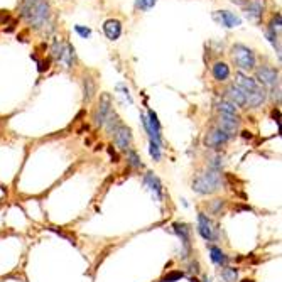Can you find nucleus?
<instances>
[{"label":"nucleus","instance_id":"f257e3e1","mask_svg":"<svg viewBox=\"0 0 282 282\" xmlns=\"http://www.w3.org/2000/svg\"><path fill=\"white\" fill-rule=\"evenodd\" d=\"M20 15L26 19L27 24L39 29V27L46 26L51 19V5H49L48 0H24Z\"/></svg>","mask_w":282,"mask_h":282},{"label":"nucleus","instance_id":"f03ea898","mask_svg":"<svg viewBox=\"0 0 282 282\" xmlns=\"http://www.w3.org/2000/svg\"><path fill=\"white\" fill-rule=\"evenodd\" d=\"M223 186V181H222V174L218 171H212L208 169L206 173L198 176V178L193 181V190L200 195H213L217 193L220 187Z\"/></svg>","mask_w":282,"mask_h":282},{"label":"nucleus","instance_id":"7ed1b4c3","mask_svg":"<svg viewBox=\"0 0 282 282\" xmlns=\"http://www.w3.org/2000/svg\"><path fill=\"white\" fill-rule=\"evenodd\" d=\"M231 51H233V61L240 69L255 68V56H253V53L247 46H243V44H235Z\"/></svg>","mask_w":282,"mask_h":282},{"label":"nucleus","instance_id":"20e7f679","mask_svg":"<svg viewBox=\"0 0 282 282\" xmlns=\"http://www.w3.org/2000/svg\"><path fill=\"white\" fill-rule=\"evenodd\" d=\"M173 230H174V233L179 237V240L182 243L181 258H187L191 253V226L187 223L176 222L173 223Z\"/></svg>","mask_w":282,"mask_h":282},{"label":"nucleus","instance_id":"39448f33","mask_svg":"<svg viewBox=\"0 0 282 282\" xmlns=\"http://www.w3.org/2000/svg\"><path fill=\"white\" fill-rule=\"evenodd\" d=\"M110 112H112V98H110L108 93H103L100 97V102H98L95 113H93V122H95V125L103 127Z\"/></svg>","mask_w":282,"mask_h":282},{"label":"nucleus","instance_id":"423d86ee","mask_svg":"<svg viewBox=\"0 0 282 282\" xmlns=\"http://www.w3.org/2000/svg\"><path fill=\"white\" fill-rule=\"evenodd\" d=\"M198 233L201 235V239L203 240H206V242H213V240H217L218 237H217V228L213 226L212 223V220H209V217L206 213H198Z\"/></svg>","mask_w":282,"mask_h":282},{"label":"nucleus","instance_id":"0eeeda50","mask_svg":"<svg viewBox=\"0 0 282 282\" xmlns=\"http://www.w3.org/2000/svg\"><path fill=\"white\" fill-rule=\"evenodd\" d=\"M142 182H144V186H146L147 190L152 193L154 198H156L157 201H162V198H164L162 182H161V179H159L156 174H152V173L144 174V179H142Z\"/></svg>","mask_w":282,"mask_h":282},{"label":"nucleus","instance_id":"6e6552de","mask_svg":"<svg viewBox=\"0 0 282 282\" xmlns=\"http://www.w3.org/2000/svg\"><path fill=\"white\" fill-rule=\"evenodd\" d=\"M231 139V135L228 134V132L222 130L218 127V129H213L209 134L206 135V139H204V144H206L208 147H213V149H218L225 146L226 142H228Z\"/></svg>","mask_w":282,"mask_h":282},{"label":"nucleus","instance_id":"1a4fd4ad","mask_svg":"<svg viewBox=\"0 0 282 282\" xmlns=\"http://www.w3.org/2000/svg\"><path fill=\"white\" fill-rule=\"evenodd\" d=\"M257 80L262 83L264 86L275 88V85L279 83V75L277 71L270 66H262L261 69H257Z\"/></svg>","mask_w":282,"mask_h":282},{"label":"nucleus","instance_id":"9d476101","mask_svg":"<svg viewBox=\"0 0 282 282\" xmlns=\"http://www.w3.org/2000/svg\"><path fill=\"white\" fill-rule=\"evenodd\" d=\"M113 135H115V146H117L120 151H129V149H130V142H132V130H130V127H127V125L122 124Z\"/></svg>","mask_w":282,"mask_h":282},{"label":"nucleus","instance_id":"9b49d317","mask_svg":"<svg viewBox=\"0 0 282 282\" xmlns=\"http://www.w3.org/2000/svg\"><path fill=\"white\" fill-rule=\"evenodd\" d=\"M239 125H240V120L237 115H222L218 122V127L225 132H228L230 135H233L239 132Z\"/></svg>","mask_w":282,"mask_h":282},{"label":"nucleus","instance_id":"f8f14e48","mask_svg":"<svg viewBox=\"0 0 282 282\" xmlns=\"http://www.w3.org/2000/svg\"><path fill=\"white\" fill-rule=\"evenodd\" d=\"M226 95H228V98L231 100V103L235 105V107H245V105H247L245 91H243L240 86L230 85L228 88H226Z\"/></svg>","mask_w":282,"mask_h":282},{"label":"nucleus","instance_id":"ddd939ff","mask_svg":"<svg viewBox=\"0 0 282 282\" xmlns=\"http://www.w3.org/2000/svg\"><path fill=\"white\" fill-rule=\"evenodd\" d=\"M103 32H105V36H107L110 41L119 39L120 34H122V24H120V20H117V19H108L103 24Z\"/></svg>","mask_w":282,"mask_h":282},{"label":"nucleus","instance_id":"4468645a","mask_svg":"<svg viewBox=\"0 0 282 282\" xmlns=\"http://www.w3.org/2000/svg\"><path fill=\"white\" fill-rule=\"evenodd\" d=\"M237 86H240L243 91H245V97H247V93H252V91H257L258 88V83L250 78V76H245L243 73H237Z\"/></svg>","mask_w":282,"mask_h":282},{"label":"nucleus","instance_id":"2eb2a0df","mask_svg":"<svg viewBox=\"0 0 282 282\" xmlns=\"http://www.w3.org/2000/svg\"><path fill=\"white\" fill-rule=\"evenodd\" d=\"M209 258H212V262L215 265H218V267H222V269L226 267L230 262L228 255H226L222 248L217 247V245H209Z\"/></svg>","mask_w":282,"mask_h":282},{"label":"nucleus","instance_id":"dca6fc26","mask_svg":"<svg viewBox=\"0 0 282 282\" xmlns=\"http://www.w3.org/2000/svg\"><path fill=\"white\" fill-rule=\"evenodd\" d=\"M215 19H218L225 27H237V26H240V22H242L235 14L228 12V10H220V12L215 14Z\"/></svg>","mask_w":282,"mask_h":282},{"label":"nucleus","instance_id":"f3484780","mask_svg":"<svg viewBox=\"0 0 282 282\" xmlns=\"http://www.w3.org/2000/svg\"><path fill=\"white\" fill-rule=\"evenodd\" d=\"M265 98H267V93H265L264 88H258L257 91L247 93V105L250 108H257L265 102Z\"/></svg>","mask_w":282,"mask_h":282},{"label":"nucleus","instance_id":"a211bd4d","mask_svg":"<svg viewBox=\"0 0 282 282\" xmlns=\"http://www.w3.org/2000/svg\"><path fill=\"white\" fill-rule=\"evenodd\" d=\"M122 125V120H120V117L115 112H110L108 113V117H107V120H105V129H107V132L110 135H113L115 132H117V129Z\"/></svg>","mask_w":282,"mask_h":282},{"label":"nucleus","instance_id":"6ab92c4d","mask_svg":"<svg viewBox=\"0 0 282 282\" xmlns=\"http://www.w3.org/2000/svg\"><path fill=\"white\" fill-rule=\"evenodd\" d=\"M59 61H63L66 66H71L75 61V48L71 46L69 42H66L63 49H61V54H59Z\"/></svg>","mask_w":282,"mask_h":282},{"label":"nucleus","instance_id":"aec40b11","mask_svg":"<svg viewBox=\"0 0 282 282\" xmlns=\"http://www.w3.org/2000/svg\"><path fill=\"white\" fill-rule=\"evenodd\" d=\"M213 76L217 81H225L230 76V68L225 63H217L213 66Z\"/></svg>","mask_w":282,"mask_h":282},{"label":"nucleus","instance_id":"412c9836","mask_svg":"<svg viewBox=\"0 0 282 282\" xmlns=\"http://www.w3.org/2000/svg\"><path fill=\"white\" fill-rule=\"evenodd\" d=\"M262 10H264V7H262L261 2H250L247 5V17L258 20L262 17Z\"/></svg>","mask_w":282,"mask_h":282},{"label":"nucleus","instance_id":"4be33fe9","mask_svg":"<svg viewBox=\"0 0 282 282\" xmlns=\"http://www.w3.org/2000/svg\"><path fill=\"white\" fill-rule=\"evenodd\" d=\"M220 277L223 282H237L239 280V269L235 267H223L220 272Z\"/></svg>","mask_w":282,"mask_h":282},{"label":"nucleus","instance_id":"5701e85b","mask_svg":"<svg viewBox=\"0 0 282 282\" xmlns=\"http://www.w3.org/2000/svg\"><path fill=\"white\" fill-rule=\"evenodd\" d=\"M125 152H127V161H129L130 168H134V169L142 168V161H140L139 154H137L135 151H132V149H129V151H125Z\"/></svg>","mask_w":282,"mask_h":282},{"label":"nucleus","instance_id":"b1692460","mask_svg":"<svg viewBox=\"0 0 282 282\" xmlns=\"http://www.w3.org/2000/svg\"><path fill=\"white\" fill-rule=\"evenodd\" d=\"M218 110L222 115H237V107L231 102L222 100L218 103Z\"/></svg>","mask_w":282,"mask_h":282},{"label":"nucleus","instance_id":"393cba45","mask_svg":"<svg viewBox=\"0 0 282 282\" xmlns=\"http://www.w3.org/2000/svg\"><path fill=\"white\" fill-rule=\"evenodd\" d=\"M149 154H151V157L154 161H161L162 157V152H161V144L154 142V140H149Z\"/></svg>","mask_w":282,"mask_h":282},{"label":"nucleus","instance_id":"a878e982","mask_svg":"<svg viewBox=\"0 0 282 282\" xmlns=\"http://www.w3.org/2000/svg\"><path fill=\"white\" fill-rule=\"evenodd\" d=\"M95 93V83L91 78H85V102H90Z\"/></svg>","mask_w":282,"mask_h":282},{"label":"nucleus","instance_id":"bb28decb","mask_svg":"<svg viewBox=\"0 0 282 282\" xmlns=\"http://www.w3.org/2000/svg\"><path fill=\"white\" fill-rule=\"evenodd\" d=\"M209 169L212 171H218V173H222L223 169V156L222 154H218V156H215L212 161H209Z\"/></svg>","mask_w":282,"mask_h":282},{"label":"nucleus","instance_id":"cd10ccee","mask_svg":"<svg viewBox=\"0 0 282 282\" xmlns=\"http://www.w3.org/2000/svg\"><path fill=\"white\" fill-rule=\"evenodd\" d=\"M184 277V272L182 270H173V272H169L168 275L164 277V282H176Z\"/></svg>","mask_w":282,"mask_h":282},{"label":"nucleus","instance_id":"c85d7f7f","mask_svg":"<svg viewBox=\"0 0 282 282\" xmlns=\"http://www.w3.org/2000/svg\"><path fill=\"white\" fill-rule=\"evenodd\" d=\"M157 0H135V5L142 10H151L156 5Z\"/></svg>","mask_w":282,"mask_h":282},{"label":"nucleus","instance_id":"c756f323","mask_svg":"<svg viewBox=\"0 0 282 282\" xmlns=\"http://www.w3.org/2000/svg\"><path fill=\"white\" fill-rule=\"evenodd\" d=\"M280 26H282V17H280V14H277L272 19V22H270V29L269 31H272V32H275V34H279V32H280Z\"/></svg>","mask_w":282,"mask_h":282},{"label":"nucleus","instance_id":"7c9ffc66","mask_svg":"<svg viewBox=\"0 0 282 282\" xmlns=\"http://www.w3.org/2000/svg\"><path fill=\"white\" fill-rule=\"evenodd\" d=\"M223 206H225L223 200H215V201H212V206H209V209H212L213 215H220V213H222Z\"/></svg>","mask_w":282,"mask_h":282},{"label":"nucleus","instance_id":"2f4dec72","mask_svg":"<svg viewBox=\"0 0 282 282\" xmlns=\"http://www.w3.org/2000/svg\"><path fill=\"white\" fill-rule=\"evenodd\" d=\"M267 37H269V41L270 42H272V46L275 48V49H277V53L280 54V46H279V34H275V32H272V31H269L267 32Z\"/></svg>","mask_w":282,"mask_h":282},{"label":"nucleus","instance_id":"473e14b6","mask_svg":"<svg viewBox=\"0 0 282 282\" xmlns=\"http://www.w3.org/2000/svg\"><path fill=\"white\" fill-rule=\"evenodd\" d=\"M187 272L196 275L198 272H200V262H198V261H191L190 264H187Z\"/></svg>","mask_w":282,"mask_h":282},{"label":"nucleus","instance_id":"72a5a7b5","mask_svg":"<svg viewBox=\"0 0 282 282\" xmlns=\"http://www.w3.org/2000/svg\"><path fill=\"white\" fill-rule=\"evenodd\" d=\"M75 29H76V32H78V34H80L81 37H90V34H91V31L88 29V27H81V26H76Z\"/></svg>","mask_w":282,"mask_h":282},{"label":"nucleus","instance_id":"f704fd0d","mask_svg":"<svg viewBox=\"0 0 282 282\" xmlns=\"http://www.w3.org/2000/svg\"><path fill=\"white\" fill-rule=\"evenodd\" d=\"M108 154H110V157H112V161H113V162H119V161H120V159H119V154L115 152L113 146H108Z\"/></svg>","mask_w":282,"mask_h":282},{"label":"nucleus","instance_id":"c9c22d12","mask_svg":"<svg viewBox=\"0 0 282 282\" xmlns=\"http://www.w3.org/2000/svg\"><path fill=\"white\" fill-rule=\"evenodd\" d=\"M272 119L277 122V125H280V112H279V108H275L272 112Z\"/></svg>","mask_w":282,"mask_h":282},{"label":"nucleus","instance_id":"e433bc0d","mask_svg":"<svg viewBox=\"0 0 282 282\" xmlns=\"http://www.w3.org/2000/svg\"><path fill=\"white\" fill-rule=\"evenodd\" d=\"M237 209H239V212H252V208L247 206V204H240V206L237 208Z\"/></svg>","mask_w":282,"mask_h":282},{"label":"nucleus","instance_id":"4c0bfd02","mask_svg":"<svg viewBox=\"0 0 282 282\" xmlns=\"http://www.w3.org/2000/svg\"><path fill=\"white\" fill-rule=\"evenodd\" d=\"M242 137H243V139H252V134H250V132H242Z\"/></svg>","mask_w":282,"mask_h":282},{"label":"nucleus","instance_id":"58836bf2","mask_svg":"<svg viewBox=\"0 0 282 282\" xmlns=\"http://www.w3.org/2000/svg\"><path fill=\"white\" fill-rule=\"evenodd\" d=\"M200 282H213V280H212V279H209V277H208V275H204V277H203V279H201Z\"/></svg>","mask_w":282,"mask_h":282},{"label":"nucleus","instance_id":"ea45409f","mask_svg":"<svg viewBox=\"0 0 282 282\" xmlns=\"http://www.w3.org/2000/svg\"><path fill=\"white\" fill-rule=\"evenodd\" d=\"M240 282H253L252 279H243V280H240Z\"/></svg>","mask_w":282,"mask_h":282},{"label":"nucleus","instance_id":"a19ab883","mask_svg":"<svg viewBox=\"0 0 282 282\" xmlns=\"http://www.w3.org/2000/svg\"><path fill=\"white\" fill-rule=\"evenodd\" d=\"M233 2H237V4H243V0H233Z\"/></svg>","mask_w":282,"mask_h":282},{"label":"nucleus","instance_id":"79ce46f5","mask_svg":"<svg viewBox=\"0 0 282 282\" xmlns=\"http://www.w3.org/2000/svg\"><path fill=\"white\" fill-rule=\"evenodd\" d=\"M191 282H200V280H198L196 277H193V279H191Z\"/></svg>","mask_w":282,"mask_h":282}]
</instances>
